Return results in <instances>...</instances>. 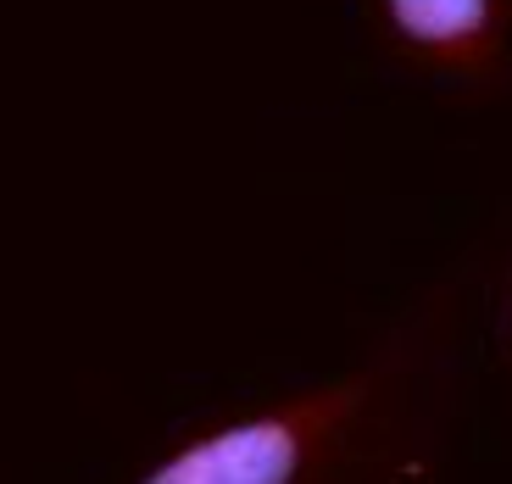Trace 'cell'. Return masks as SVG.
Listing matches in <instances>:
<instances>
[{
	"label": "cell",
	"mask_w": 512,
	"mask_h": 484,
	"mask_svg": "<svg viewBox=\"0 0 512 484\" xmlns=\"http://www.w3.org/2000/svg\"><path fill=\"white\" fill-rule=\"evenodd\" d=\"M368 45L462 106L512 95V0H362Z\"/></svg>",
	"instance_id": "obj_2"
},
{
	"label": "cell",
	"mask_w": 512,
	"mask_h": 484,
	"mask_svg": "<svg viewBox=\"0 0 512 484\" xmlns=\"http://www.w3.org/2000/svg\"><path fill=\"white\" fill-rule=\"evenodd\" d=\"M468 279H429L351 368L167 440L140 484H401L440 479L462 418Z\"/></svg>",
	"instance_id": "obj_1"
},
{
	"label": "cell",
	"mask_w": 512,
	"mask_h": 484,
	"mask_svg": "<svg viewBox=\"0 0 512 484\" xmlns=\"http://www.w3.org/2000/svg\"><path fill=\"white\" fill-rule=\"evenodd\" d=\"M490 351H496V368L512 390V245H507V256H501L496 301H490Z\"/></svg>",
	"instance_id": "obj_3"
}]
</instances>
